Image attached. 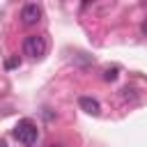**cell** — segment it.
Segmentation results:
<instances>
[{"mask_svg": "<svg viewBox=\"0 0 147 147\" xmlns=\"http://www.w3.org/2000/svg\"><path fill=\"white\" fill-rule=\"evenodd\" d=\"M0 147H7V145H5V140H0Z\"/></svg>", "mask_w": 147, "mask_h": 147, "instance_id": "cell-6", "label": "cell"}, {"mask_svg": "<svg viewBox=\"0 0 147 147\" xmlns=\"http://www.w3.org/2000/svg\"><path fill=\"white\" fill-rule=\"evenodd\" d=\"M21 21H23V25H37V23L41 21V9H39V5H34V2L25 5V7L21 9Z\"/></svg>", "mask_w": 147, "mask_h": 147, "instance_id": "cell-3", "label": "cell"}, {"mask_svg": "<svg viewBox=\"0 0 147 147\" xmlns=\"http://www.w3.org/2000/svg\"><path fill=\"white\" fill-rule=\"evenodd\" d=\"M85 2H92V0H85Z\"/></svg>", "mask_w": 147, "mask_h": 147, "instance_id": "cell-8", "label": "cell"}, {"mask_svg": "<svg viewBox=\"0 0 147 147\" xmlns=\"http://www.w3.org/2000/svg\"><path fill=\"white\" fill-rule=\"evenodd\" d=\"M78 106H80V110H85L87 115H99V113H101L99 101L92 99V96H78Z\"/></svg>", "mask_w": 147, "mask_h": 147, "instance_id": "cell-4", "label": "cell"}, {"mask_svg": "<svg viewBox=\"0 0 147 147\" xmlns=\"http://www.w3.org/2000/svg\"><path fill=\"white\" fill-rule=\"evenodd\" d=\"M14 138H16L21 145L32 147V145L37 142V138H39V129H37V124H34L32 119H21V122L16 124V129H14Z\"/></svg>", "mask_w": 147, "mask_h": 147, "instance_id": "cell-1", "label": "cell"}, {"mask_svg": "<svg viewBox=\"0 0 147 147\" xmlns=\"http://www.w3.org/2000/svg\"><path fill=\"white\" fill-rule=\"evenodd\" d=\"M23 53H25L28 57H34V60L44 57V55H46V39H44L41 34H30V37H25V39H23Z\"/></svg>", "mask_w": 147, "mask_h": 147, "instance_id": "cell-2", "label": "cell"}, {"mask_svg": "<svg viewBox=\"0 0 147 147\" xmlns=\"http://www.w3.org/2000/svg\"><path fill=\"white\" fill-rule=\"evenodd\" d=\"M48 147H64V145H48Z\"/></svg>", "mask_w": 147, "mask_h": 147, "instance_id": "cell-7", "label": "cell"}, {"mask_svg": "<svg viewBox=\"0 0 147 147\" xmlns=\"http://www.w3.org/2000/svg\"><path fill=\"white\" fill-rule=\"evenodd\" d=\"M103 78H106V80H115V78H117V67L106 69V71H103Z\"/></svg>", "mask_w": 147, "mask_h": 147, "instance_id": "cell-5", "label": "cell"}]
</instances>
